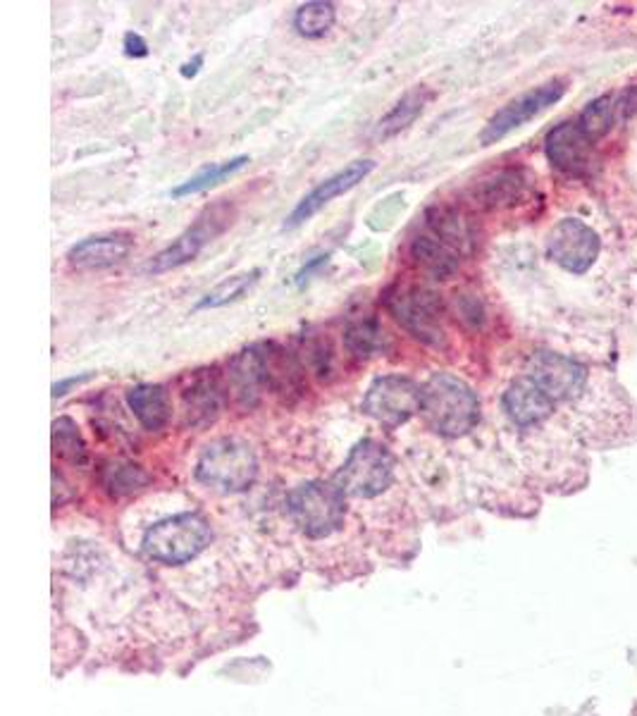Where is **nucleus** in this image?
<instances>
[{
  "instance_id": "obj_1",
  "label": "nucleus",
  "mask_w": 637,
  "mask_h": 716,
  "mask_svg": "<svg viewBox=\"0 0 637 716\" xmlns=\"http://www.w3.org/2000/svg\"><path fill=\"white\" fill-rule=\"evenodd\" d=\"M420 416L442 437H463L480 421V399L466 380L451 373H432L420 387Z\"/></svg>"
},
{
  "instance_id": "obj_2",
  "label": "nucleus",
  "mask_w": 637,
  "mask_h": 716,
  "mask_svg": "<svg viewBox=\"0 0 637 716\" xmlns=\"http://www.w3.org/2000/svg\"><path fill=\"white\" fill-rule=\"evenodd\" d=\"M194 476L210 490L227 495L244 492L258 476L255 452L241 437H218L203 447Z\"/></svg>"
},
{
  "instance_id": "obj_3",
  "label": "nucleus",
  "mask_w": 637,
  "mask_h": 716,
  "mask_svg": "<svg viewBox=\"0 0 637 716\" xmlns=\"http://www.w3.org/2000/svg\"><path fill=\"white\" fill-rule=\"evenodd\" d=\"M286 513L306 538H330L344 526L346 495L335 480H309L286 495Z\"/></svg>"
},
{
  "instance_id": "obj_4",
  "label": "nucleus",
  "mask_w": 637,
  "mask_h": 716,
  "mask_svg": "<svg viewBox=\"0 0 637 716\" xmlns=\"http://www.w3.org/2000/svg\"><path fill=\"white\" fill-rule=\"evenodd\" d=\"M210 544V526L201 513H177L150 526L144 532V554L165 567H181L199 557Z\"/></svg>"
},
{
  "instance_id": "obj_5",
  "label": "nucleus",
  "mask_w": 637,
  "mask_h": 716,
  "mask_svg": "<svg viewBox=\"0 0 637 716\" xmlns=\"http://www.w3.org/2000/svg\"><path fill=\"white\" fill-rule=\"evenodd\" d=\"M346 497L373 499L383 495L394 480V456L375 439H363L348 452L344 466L332 478Z\"/></svg>"
},
{
  "instance_id": "obj_6",
  "label": "nucleus",
  "mask_w": 637,
  "mask_h": 716,
  "mask_svg": "<svg viewBox=\"0 0 637 716\" xmlns=\"http://www.w3.org/2000/svg\"><path fill=\"white\" fill-rule=\"evenodd\" d=\"M363 414L385 428H399L420 414V385L404 375L375 377L363 397Z\"/></svg>"
},
{
  "instance_id": "obj_7",
  "label": "nucleus",
  "mask_w": 637,
  "mask_h": 716,
  "mask_svg": "<svg viewBox=\"0 0 637 716\" xmlns=\"http://www.w3.org/2000/svg\"><path fill=\"white\" fill-rule=\"evenodd\" d=\"M387 309L416 340L439 344L442 342V303L437 294L422 287H397L387 294Z\"/></svg>"
},
{
  "instance_id": "obj_8",
  "label": "nucleus",
  "mask_w": 637,
  "mask_h": 716,
  "mask_svg": "<svg viewBox=\"0 0 637 716\" xmlns=\"http://www.w3.org/2000/svg\"><path fill=\"white\" fill-rule=\"evenodd\" d=\"M564 91L566 86L561 82H547L542 86H535L533 91H528V94L519 98H513L488 122V127H484L480 134V144L490 146L499 139H504V136H509L513 129L523 127L525 122L537 117L542 111H547L550 105H554L561 96H564Z\"/></svg>"
},
{
  "instance_id": "obj_9",
  "label": "nucleus",
  "mask_w": 637,
  "mask_h": 716,
  "mask_svg": "<svg viewBox=\"0 0 637 716\" xmlns=\"http://www.w3.org/2000/svg\"><path fill=\"white\" fill-rule=\"evenodd\" d=\"M547 253L564 270L585 272L597 261L599 237L583 220H561L547 239Z\"/></svg>"
},
{
  "instance_id": "obj_10",
  "label": "nucleus",
  "mask_w": 637,
  "mask_h": 716,
  "mask_svg": "<svg viewBox=\"0 0 637 716\" xmlns=\"http://www.w3.org/2000/svg\"><path fill=\"white\" fill-rule=\"evenodd\" d=\"M272 346H251L247 352L234 356L230 365V385L237 399L244 406H253L261 394L275 385L278 365L275 356L270 354Z\"/></svg>"
},
{
  "instance_id": "obj_11",
  "label": "nucleus",
  "mask_w": 637,
  "mask_h": 716,
  "mask_svg": "<svg viewBox=\"0 0 637 716\" xmlns=\"http://www.w3.org/2000/svg\"><path fill=\"white\" fill-rule=\"evenodd\" d=\"M530 380L547 394L552 402H564L578 394L585 385V371L568 356L542 352L530 361Z\"/></svg>"
},
{
  "instance_id": "obj_12",
  "label": "nucleus",
  "mask_w": 637,
  "mask_h": 716,
  "mask_svg": "<svg viewBox=\"0 0 637 716\" xmlns=\"http://www.w3.org/2000/svg\"><path fill=\"white\" fill-rule=\"evenodd\" d=\"M373 170H375V160H356L352 165H346L337 175L327 177L315 189H311L306 196H303L299 206L292 210V216L286 218V227H299L306 220H311L315 212H321L327 204L335 201L337 196L352 191L358 181L366 179Z\"/></svg>"
},
{
  "instance_id": "obj_13",
  "label": "nucleus",
  "mask_w": 637,
  "mask_h": 716,
  "mask_svg": "<svg viewBox=\"0 0 637 716\" xmlns=\"http://www.w3.org/2000/svg\"><path fill=\"white\" fill-rule=\"evenodd\" d=\"M218 212L220 206L210 210V218H199V222L189 227L185 235H179L168 249H163L160 253L150 258L146 272L160 276V272H168L194 261V258L203 251L206 243L224 230V225H218V220H227V216H218Z\"/></svg>"
},
{
  "instance_id": "obj_14",
  "label": "nucleus",
  "mask_w": 637,
  "mask_h": 716,
  "mask_svg": "<svg viewBox=\"0 0 637 716\" xmlns=\"http://www.w3.org/2000/svg\"><path fill=\"white\" fill-rule=\"evenodd\" d=\"M134 247V239L125 232L86 237L67 251V263L77 270H105L123 263Z\"/></svg>"
},
{
  "instance_id": "obj_15",
  "label": "nucleus",
  "mask_w": 637,
  "mask_h": 716,
  "mask_svg": "<svg viewBox=\"0 0 637 716\" xmlns=\"http://www.w3.org/2000/svg\"><path fill=\"white\" fill-rule=\"evenodd\" d=\"M547 156L564 173H585L593 160V139L581 129L578 122L558 125L547 136Z\"/></svg>"
},
{
  "instance_id": "obj_16",
  "label": "nucleus",
  "mask_w": 637,
  "mask_h": 716,
  "mask_svg": "<svg viewBox=\"0 0 637 716\" xmlns=\"http://www.w3.org/2000/svg\"><path fill=\"white\" fill-rule=\"evenodd\" d=\"M502 404L507 416L515 425H521V428L542 423L554 408V402L530 377L515 380V383L504 392Z\"/></svg>"
},
{
  "instance_id": "obj_17",
  "label": "nucleus",
  "mask_w": 637,
  "mask_h": 716,
  "mask_svg": "<svg viewBox=\"0 0 637 716\" xmlns=\"http://www.w3.org/2000/svg\"><path fill=\"white\" fill-rule=\"evenodd\" d=\"M127 404L146 430H163L173 418L170 392L163 385H136L127 392Z\"/></svg>"
},
{
  "instance_id": "obj_18",
  "label": "nucleus",
  "mask_w": 637,
  "mask_h": 716,
  "mask_svg": "<svg viewBox=\"0 0 637 716\" xmlns=\"http://www.w3.org/2000/svg\"><path fill=\"white\" fill-rule=\"evenodd\" d=\"M430 98H432V94L425 86H416L408 91V94H404V98L394 105V108L380 122H377V127H375L377 139L387 142V139H391V136H397L404 129L411 127L414 122L422 115L425 105H428Z\"/></svg>"
},
{
  "instance_id": "obj_19",
  "label": "nucleus",
  "mask_w": 637,
  "mask_h": 716,
  "mask_svg": "<svg viewBox=\"0 0 637 716\" xmlns=\"http://www.w3.org/2000/svg\"><path fill=\"white\" fill-rule=\"evenodd\" d=\"M411 253L425 270L432 272L435 278L451 276V272L459 268V261H461V253L457 249H451L449 243L437 239L430 232L416 237Z\"/></svg>"
},
{
  "instance_id": "obj_20",
  "label": "nucleus",
  "mask_w": 637,
  "mask_h": 716,
  "mask_svg": "<svg viewBox=\"0 0 637 716\" xmlns=\"http://www.w3.org/2000/svg\"><path fill=\"white\" fill-rule=\"evenodd\" d=\"M189 387L181 390V402H185V411L189 418H212L220 411V385L216 377L206 375H194L189 377Z\"/></svg>"
},
{
  "instance_id": "obj_21",
  "label": "nucleus",
  "mask_w": 637,
  "mask_h": 716,
  "mask_svg": "<svg viewBox=\"0 0 637 716\" xmlns=\"http://www.w3.org/2000/svg\"><path fill=\"white\" fill-rule=\"evenodd\" d=\"M247 163H249L247 156H237L232 160H224V163H218V165H208V167H203L201 173H196L191 179L181 181V185L175 187L170 194L175 196V199H185V196L201 194V191H206L210 187L220 185V181H224L227 177H232L234 173H239Z\"/></svg>"
},
{
  "instance_id": "obj_22",
  "label": "nucleus",
  "mask_w": 637,
  "mask_h": 716,
  "mask_svg": "<svg viewBox=\"0 0 637 716\" xmlns=\"http://www.w3.org/2000/svg\"><path fill=\"white\" fill-rule=\"evenodd\" d=\"M337 10L325 0H311V3L301 6L294 14V29L306 39H323L332 27H335Z\"/></svg>"
},
{
  "instance_id": "obj_23",
  "label": "nucleus",
  "mask_w": 637,
  "mask_h": 716,
  "mask_svg": "<svg viewBox=\"0 0 637 716\" xmlns=\"http://www.w3.org/2000/svg\"><path fill=\"white\" fill-rule=\"evenodd\" d=\"M344 344L356 359H368L385 349V330L377 320H358L344 332Z\"/></svg>"
},
{
  "instance_id": "obj_24",
  "label": "nucleus",
  "mask_w": 637,
  "mask_h": 716,
  "mask_svg": "<svg viewBox=\"0 0 637 716\" xmlns=\"http://www.w3.org/2000/svg\"><path fill=\"white\" fill-rule=\"evenodd\" d=\"M258 280H261V270H258V268L227 278V280H222L220 284H216L210 289V292L199 301V307H196V311L227 307V303H232V301L244 297Z\"/></svg>"
},
{
  "instance_id": "obj_25",
  "label": "nucleus",
  "mask_w": 637,
  "mask_h": 716,
  "mask_svg": "<svg viewBox=\"0 0 637 716\" xmlns=\"http://www.w3.org/2000/svg\"><path fill=\"white\" fill-rule=\"evenodd\" d=\"M53 449L58 456H63V459L72 464L86 461V442L72 418L63 416L53 423Z\"/></svg>"
},
{
  "instance_id": "obj_26",
  "label": "nucleus",
  "mask_w": 637,
  "mask_h": 716,
  "mask_svg": "<svg viewBox=\"0 0 637 716\" xmlns=\"http://www.w3.org/2000/svg\"><path fill=\"white\" fill-rule=\"evenodd\" d=\"M616 113H618V98L602 96L587 105L578 125L589 136V139L595 142L616 125Z\"/></svg>"
},
{
  "instance_id": "obj_27",
  "label": "nucleus",
  "mask_w": 637,
  "mask_h": 716,
  "mask_svg": "<svg viewBox=\"0 0 637 716\" xmlns=\"http://www.w3.org/2000/svg\"><path fill=\"white\" fill-rule=\"evenodd\" d=\"M125 53L129 58H146L148 55V43L144 41L142 34H125Z\"/></svg>"
},
{
  "instance_id": "obj_28",
  "label": "nucleus",
  "mask_w": 637,
  "mask_h": 716,
  "mask_svg": "<svg viewBox=\"0 0 637 716\" xmlns=\"http://www.w3.org/2000/svg\"><path fill=\"white\" fill-rule=\"evenodd\" d=\"M86 380H91V375H88V373H86V375H80V377H67V380H63V383H55V385H53V397H55V399H58V397H65L70 387L82 385V383H86Z\"/></svg>"
},
{
  "instance_id": "obj_29",
  "label": "nucleus",
  "mask_w": 637,
  "mask_h": 716,
  "mask_svg": "<svg viewBox=\"0 0 637 716\" xmlns=\"http://www.w3.org/2000/svg\"><path fill=\"white\" fill-rule=\"evenodd\" d=\"M201 63H203V58H201V55H196V58H194V63H187V65H185V70H181V74H185V77H194V74L199 72Z\"/></svg>"
}]
</instances>
